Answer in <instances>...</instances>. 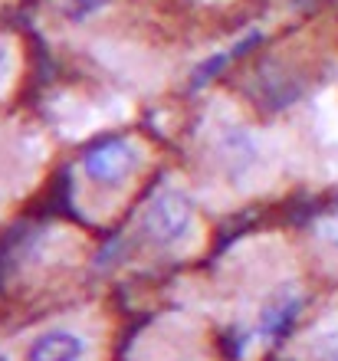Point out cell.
I'll return each instance as SVG.
<instances>
[{
  "label": "cell",
  "instance_id": "obj_5",
  "mask_svg": "<svg viewBox=\"0 0 338 361\" xmlns=\"http://www.w3.org/2000/svg\"><path fill=\"white\" fill-rule=\"evenodd\" d=\"M155 164L145 135H115L85 152L73 168V204L89 224H112L125 214Z\"/></svg>",
  "mask_w": 338,
  "mask_h": 361
},
{
  "label": "cell",
  "instance_id": "obj_1",
  "mask_svg": "<svg viewBox=\"0 0 338 361\" xmlns=\"http://www.w3.org/2000/svg\"><path fill=\"white\" fill-rule=\"evenodd\" d=\"M299 295L302 267L292 247L279 233H256L227 250L184 309L234 329L240 342L260 345L299 305Z\"/></svg>",
  "mask_w": 338,
  "mask_h": 361
},
{
  "label": "cell",
  "instance_id": "obj_8",
  "mask_svg": "<svg viewBox=\"0 0 338 361\" xmlns=\"http://www.w3.org/2000/svg\"><path fill=\"white\" fill-rule=\"evenodd\" d=\"M49 122L63 138H89V135L102 132V128H112V125H122L132 118V105L125 99H115V95H92L83 92V89H63L49 99L47 105Z\"/></svg>",
  "mask_w": 338,
  "mask_h": 361
},
{
  "label": "cell",
  "instance_id": "obj_6",
  "mask_svg": "<svg viewBox=\"0 0 338 361\" xmlns=\"http://www.w3.org/2000/svg\"><path fill=\"white\" fill-rule=\"evenodd\" d=\"M115 319L102 302L53 312L0 345L4 361H109Z\"/></svg>",
  "mask_w": 338,
  "mask_h": 361
},
{
  "label": "cell",
  "instance_id": "obj_2",
  "mask_svg": "<svg viewBox=\"0 0 338 361\" xmlns=\"http://www.w3.org/2000/svg\"><path fill=\"white\" fill-rule=\"evenodd\" d=\"M286 154L279 135L250 122L240 105L214 102L194 138L200 200L230 210L263 197L279 184Z\"/></svg>",
  "mask_w": 338,
  "mask_h": 361
},
{
  "label": "cell",
  "instance_id": "obj_9",
  "mask_svg": "<svg viewBox=\"0 0 338 361\" xmlns=\"http://www.w3.org/2000/svg\"><path fill=\"white\" fill-rule=\"evenodd\" d=\"M286 361H338V299L306 315L282 348Z\"/></svg>",
  "mask_w": 338,
  "mask_h": 361
},
{
  "label": "cell",
  "instance_id": "obj_10",
  "mask_svg": "<svg viewBox=\"0 0 338 361\" xmlns=\"http://www.w3.org/2000/svg\"><path fill=\"white\" fill-rule=\"evenodd\" d=\"M20 69H23L20 43L10 33H0V99L13 92V86L20 82Z\"/></svg>",
  "mask_w": 338,
  "mask_h": 361
},
{
  "label": "cell",
  "instance_id": "obj_4",
  "mask_svg": "<svg viewBox=\"0 0 338 361\" xmlns=\"http://www.w3.org/2000/svg\"><path fill=\"white\" fill-rule=\"evenodd\" d=\"M92 263V240L69 224H43L13 243L4 257V293L23 302H56L79 289Z\"/></svg>",
  "mask_w": 338,
  "mask_h": 361
},
{
  "label": "cell",
  "instance_id": "obj_7",
  "mask_svg": "<svg viewBox=\"0 0 338 361\" xmlns=\"http://www.w3.org/2000/svg\"><path fill=\"white\" fill-rule=\"evenodd\" d=\"M125 361H220V352L207 315L171 309L135 335Z\"/></svg>",
  "mask_w": 338,
  "mask_h": 361
},
{
  "label": "cell",
  "instance_id": "obj_3",
  "mask_svg": "<svg viewBox=\"0 0 338 361\" xmlns=\"http://www.w3.org/2000/svg\"><path fill=\"white\" fill-rule=\"evenodd\" d=\"M207 250V220L200 194L188 180L168 178L148 194L115 250L119 267L128 273L188 263Z\"/></svg>",
  "mask_w": 338,
  "mask_h": 361
},
{
  "label": "cell",
  "instance_id": "obj_11",
  "mask_svg": "<svg viewBox=\"0 0 338 361\" xmlns=\"http://www.w3.org/2000/svg\"><path fill=\"white\" fill-rule=\"evenodd\" d=\"M312 237H315V247H319V257L329 263V267H338V207L322 214L312 227Z\"/></svg>",
  "mask_w": 338,
  "mask_h": 361
}]
</instances>
